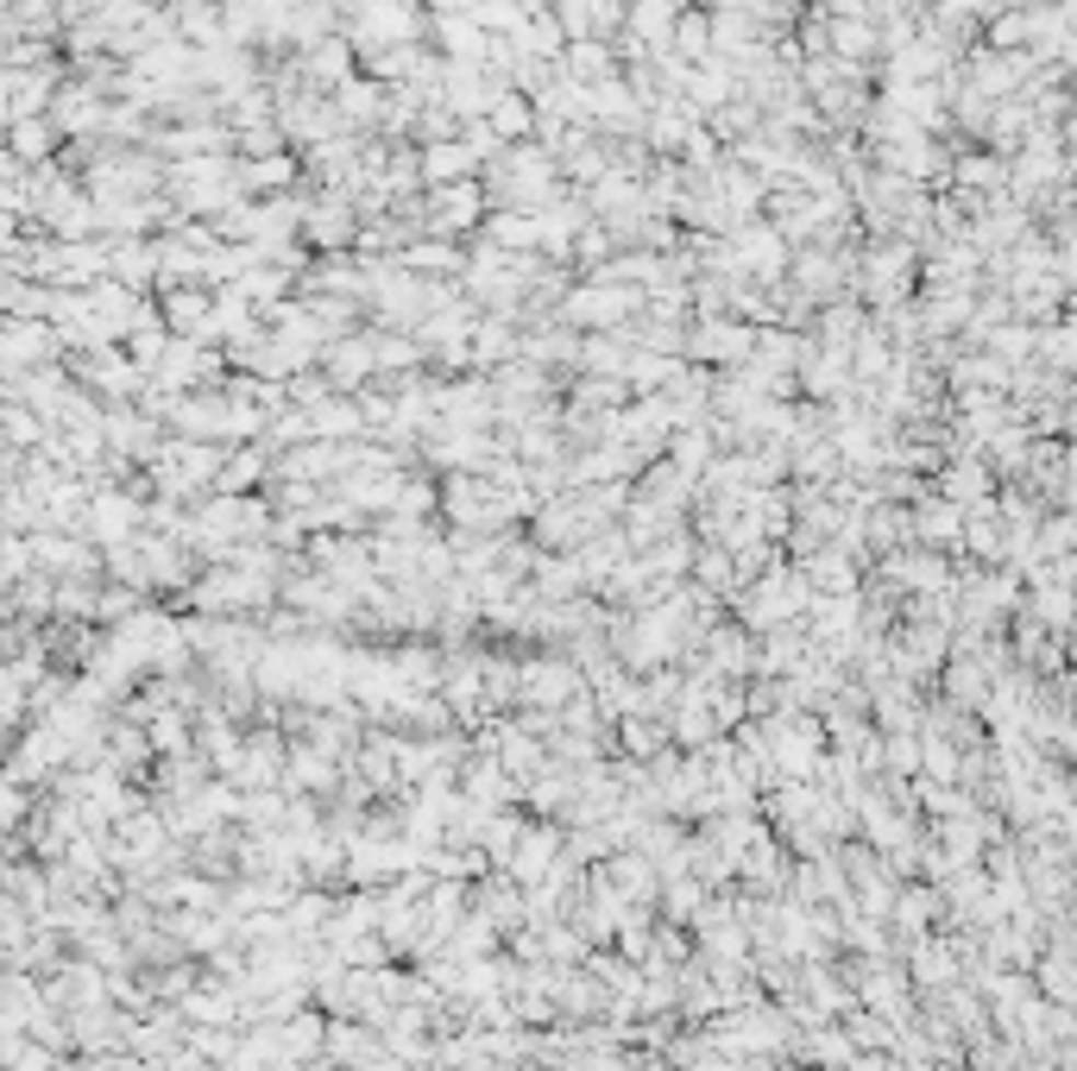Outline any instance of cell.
Segmentation results:
<instances>
[{
  "label": "cell",
  "mask_w": 1077,
  "mask_h": 1071,
  "mask_svg": "<svg viewBox=\"0 0 1077 1071\" xmlns=\"http://www.w3.org/2000/svg\"><path fill=\"white\" fill-rule=\"evenodd\" d=\"M517 127H529V114H524V102L504 95V102H499V133H517Z\"/></svg>",
  "instance_id": "cell-1"
}]
</instances>
